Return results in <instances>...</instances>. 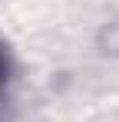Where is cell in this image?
Returning <instances> with one entry per match:
<instances>
[{
  "instance_id": "6da1fadb",
  "label": "cell",
  "mask_w": 119,
  "mask_h": 122,
  "mask_svg": "<svg viewBox=\"0 0 119 122\" xmlns=\"http://www.w3.org/2000/svg\"><path fill=\"white\" fill-rule=\"evenodd\" d=\"M0 86H3V53H0Z\"/></svg>"
}]
</instances>
